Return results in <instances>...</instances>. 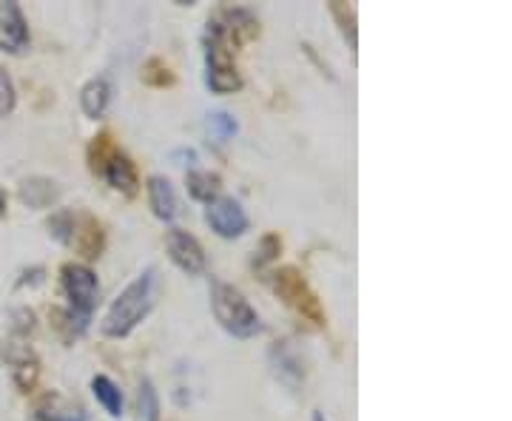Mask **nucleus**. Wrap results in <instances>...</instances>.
<instances>
[{
    "label": "nucleus",
    "mask_w": 512,
    "mask_h": 421,
    "mask_svg": "<svg viewBox=\"0 0 512 421\" xmlns=\"http://www.w3.org/2000/svg\"><path fill=\"white\" fill-rule=\"evenodd\" d=\"M3 208H6V197L0 194V211H3Z\"/></svg>",
    "instance_id": "412c9836"
},
{
    "label": "nucleus",
    "mask_w": 512,
    "mask_h": 421,
    "mask_svg": "<svg viewBox=\"0 0 512 421\" xmlns=\"http://www.w3.org/2000/svg\"><path fill=\"white\" fill-rule=\"evenodd\" d=\"M211 311H214V319L220 322V328L231 333L234 339H254L262 330L259 313L251 308L245 293L220 279L211 282Z\"/></svg>",
    "instance_id": "7ed1b4c3"
},
{
    "label": "nucleus",
    "mask_w": 512,
    "mask_h": 421,
    "mask_svg": "<svg viewBox=\"0 0 512 421\" xmlns=\"http://www.w3.org/2000/svg\"><path fill=\"white\" fill-rule=\"evenodd\" d=\"M0 49L9 55L29 49V26L18 3H0Z\"/></svg>",
    "instance_id": "6e6552de"
},
{
    "label": "nucleus",
    "mask_w": 512,
    "mask_h": 421,
    "mask_svg": "<svg viewBox=\"0 0 512 421\" xmlns=\"http://www.w3.org/2000/svg\"><path fill=\"white\" fill-rule=\"evenodd\" d=\"M15 103H18V94H15V83L6 69H0V117L12 114L15 111Z\"/></svg>",
    "instance_id": "a211bd4d"
},
{
    "label": "nucleus",
    "mask_w": 512,
    "mask_h": 421,
    "mask_svg": "<svg viewBox=\"0 0 512 421\" xmlns=\"http://www.w3.org/2000/svg\"><path fill=\"white\" fill-rule=\"evenodd\" d=\"M274 291L279 293V299L296 311L302 319H308L313 325H325V313L322 305L316 299V293L311 291V285L305 282V276L299 274L296 268H279L274 274Z\"/></svg>",
    "instance_id": "39448f33"
},
{
    "label": "nucleus",
    "mask_w": 512,
    "mask_h": 421,
    "mask_svg": "<svg viewBox=\"0 0 512 421\" xmlns=\"http://www.w3.org/2000/svg\"><path fill=\"white\" fill-rule=\"evenodd\" d=\"M185 183H188V194H191L194 200H202L205 205L220 197V177H217V174H208V171H191Z\"/></svg>",
    "instance_id": "ddd939ff"
},
{
    "label": "nucleus",
    "mask_w": 512,
    "mask_h": 421,
    "mask_svg": "<svg viewBox=\"0 0 512 421\" xmlns=\"http://www.w3.org/2000/svg\"><path fill=\"white\" fill-rule=\"evenodd\" d=\"M237 40L228 32L225 20L217 15L205 29V83L214 94H234L242 89V74L237 69Z\"/></svg>",
    "instance_id": "f03ea898"
},
{
    "label": "nucleus",
    "mask_w": 512,
    "mask_h": 421,
    "mask_svg": "<svg viewBox=\"0 0 512 421\" xmlns=\"http://www.w3.org/2000/svg\"><path fill=\"white\" fill-rule=\"evenodd\" d=\"M154 285H157L154 271H146V274L137 276L134 282H128L126 291L111 302L109 313L103 316L100 330L109 339H126V336H131L137 330V325L146 322L148 313L154 311V299H157Z\"/></svg>",
    "instance_id": "f257e3e1"
},
{
    "label": "nucleus",
    "mask_w": 512,
    "mask_h": 421,
    "mask_svg": "<svg viewBox=\"0 0 512 421\" xmlns=\"http://www.w3.org/2000/svg\"><path fill=\"white\" fill-rule=\"evenodd\" d=\"M313 421H328V419H325L322 413H316V416H313Z\"/></svg>",
    "instance_id": "aec40b11"
},
{
    "label": "nucleus",
    "mask_w": 512,
    "mask_h": 421,
    "mask_svg": "<svg viewBox=\"0 0 512 421\" xmlns=\"http://www.w3.org/2000/svg\"><path fill=\"white\" fill-rule=\"evenodd\" d=\"M279 251H282V239L274 237V234H268V237L259 242V262H268V259H274Z\"/></svg>",
    "instance_id": "6ab92c4d"
},
{
    "label": "nucleus",
    "mask_w": 512,
    "mask_h": 421,
    "mask_svg": "<svg viewBox=\"0 0 512 421\" xmlns=\"http://www.w3.org/2000/svg\"><path fill=\"white\" fill-rule=\"evenodd\" d=\"M109 103H111V86L103 80V77L89 80V83L83 86V92H80V106H83V111H86V117H92V120L106 117Z\"/></svg>",
    "instance_id": "9b49d317"
},
{
    "label": "nucleus",
    "mask_w": 512,
    "mask_h": 421,
    "mask_svg": "<svg viewBox=\"0 0 512 421\" xmlns=\"http://www.w3.org/2000/svg\"><path fill=\"white\" fill-rule=\"evenodd\" d=\"M143 80L148 86H171L174 83V74L165 66L163 60H148L146 69H143Z\"/></svg>",
    "instance_id": "f3484780"
},
{
    "label": "nucleus",
    "mask_w": 512,
    "mask_h": 421,
    "mask_svg": "<svg viewBox=\"0 0 512 421\" xmlns=\"http://www.w3.org/2000/svg\"><path fill=\"white\" fill-rule=\"evenodd\" d=\"M103 177L109 180V185L114 191L126 194V197H134L140 191V180H137V168L128 160L126 154L114 151L106 165H103Z\"/></svg>",
    "instance_id": "1a4fd4ad"
},
{
    "label": "nucleus",
    "mask_w": 512,
    "mask_h": 421,
    "mask_svg": "<svg viewBox=\"0 0 512 421\" xmlns=\"http://www.w3.org/2000/svg\"><path fill=\"white\" fill-rule=\"evenodd\" d=\"M92 393L94 399L103 404V410L109 413L111 419H120L123 416V393H120V387L114 385L109 376H94Z\"/></svg>",
    "instance_id": "f8f14e48"
},
{
    "label": "nucleus",
    "mask_w": 512,
    "mask_h": 421,
    "mask_svg": "<svg viewBox=\"0 0 512 421\" xmlns=\"http://www.w3.org/2000/svg\"><path fill=\"white\" fill-rule=\"evenodd\" d=\"M165 248H168V257L171 262L188 276H200L205 274V265H208V259H205V251H202L200 239L194 237V234H188L183 228H171L168 231V237H165Z\"/></svg>",
    "instance_id": "0eeeda50"
},
{
    "label": "nucleus",
    "mask_w": 512,
    "mask_h": 421,
    "mask_svg": "<svg viewBox=\"0 0 512 421\" xmlns=\"http://www.w3.org/2000/svg\"><path fill=\"white\" fill-rule=\"evenodd\" d=\"M63 291L69 299V313L77 322L89 325L94 308H97V299H100V282L92 268H86L80 262L63 265Z\"/></svg>",
    "instance_id": "20e7f679"
},
{
    "label": "nucleus",
    "mask_w": 512,
    "mask_h": 421,
    "mask_svg": "<svg viewBox=\"0 0 512 421\" xmlns=\"http://www.w3.org/2000/svg\"><path fill=\"white\" fill-rule=\"evenodd\" d=\"M137 410H140V421H160V396L148 379H143V385H140Z\"/></svg>",
    "instance_id": "4468645a"
},
{
    "label": "nucleus",
    "mask_w": 512,
    "mask_h": 421,
    "mask_svg": "<svg viewBox=\"0 0 512 421\" xmlns=\"http://www.w3.org/2000/svg\"><path fill=\"white\" fill-rule=\"evenodd\" d=\"M205 222L222 239H237L251 228L245 208L234 197H217V200L208 202L205 205Z\"/></svg>",
    "instance_id": "423d86ee"
},
{
    "label": "nucleus",
    "mask_w": 512,
    "mask_h": 421,
    "mask_svg": "<svg viewBox=\"0 0 512 421\" xmlns=\"http://www.w3.org/2000/svg\"><path fill=\"white\" fill-rule=\"evenodd\" d=\"M208 131H211V137H217L220 143H225V140H231L237 134V120L231 114H225V111L208 114Z\"/></svg>",
    "instance_id": "2eb2a0df"
},
{
    "label": "nucleus",
    "mask_w": 512,
    "mask_h": 421,
    "mask_svg": "<svg viewBox=\"0 0 512 421\" xmlns=\"http://www.w3.org/2000/svg\"><path fill=\"white\" fill-rule=\"evenodd\" d=\"M148 202H151V211L163 222H171L177 217V194H174V185L165 177L148 180Z\"/></svg>",
    "instance_id": "9d476101"
},
{
    "label": "nucleus",
    "mask_w": 512,
    "mask_h": 421,
    "mask_svg": "<svg viewBox=\"0 0 512 421\" xmlns=\"http://www.w3.org/2000/svg\"><path fill=\"white\" fill-rule=\"evenodd\" d=\"M37 421H89L83 410L77 407H40L37 410Z\"/></svg>",
    "instance_id": "dca6fc26"
}]
</instances>
